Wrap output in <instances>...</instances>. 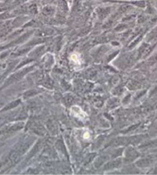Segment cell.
Listing matches in <instances>:
<instances>
[{
	"instance_id": "6da1fadb",
	"label": "cell",
	"mask_w": 157,
	"mask_h": 175,
	"mask_svg": "<svg viewBox=\"0 0 157 175\" xmlns=\"http://www.w3.org/2000/svg\"><path fill=\"white\" fill-rule=\"evenodd\" d=\"M155 38H157V27L152 30V33H151L149 36V39H155Z\"/></svg>"
},
{
	"instance_id": "7a4b0ae2",
	"label": "cell",
	"mask_w": 157,
	"mask_h": 175,
	"mask_svg": "<svg viewBox=\"0 0 157 175\" xmlns=\"http://www.w3.org/2000/svg\"><path fill=\"white\" fill-rule=\"evenodd\" d=\"M0 105H1V104H0Z\"/></svg>"
}]
</instances>
